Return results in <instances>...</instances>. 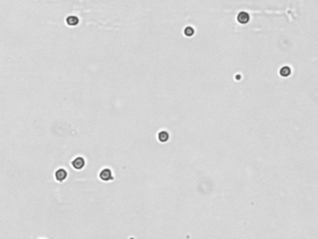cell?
<instances>
[{"mask_svg": "<svg viewBox=\"0 0 318 239\" xmlns=\"http://www.w3.org/2000/svg\"><path fill=\"white\" fill-rule=\"evenodd\" d=\"M99 177L102 180H105V181H108V180H111L113 179V175H112V172L111 170L108 169V168H105L103 169L102 171L100 172V175Z\"/></svg>", "mask_w": 318, "mask_h": 239, "instance_id": "obj_1", "label": "cell"}, {"mask_svg": "<svg viewBox=\"0 0 318 239\" xmlns=\"http://www.w3.org/2000/svg\"><path fill=\"white\" fill-rule=\"evenodd\" d=\"M237 20L240 24H247L249 20H250V16H249V14L247 12H245V11H241L237 16Z\"/></svg>", "mask_w": 318, "mask_h": 239, "instance_id": "obj_2", "label": "cell"}, {"mask_svg": "<svg viewBox=\"0 0 318 239\" xmlns=\"http://www.w3.org/2000/svg\"><path fill=\"white\" fill-rule=\"evenodd\" d=\"M72 166L75 169H82L83 166H85V160L82 157H77L76 159H74L72 162Z\"/></svg>", "mask_w": 318, "mask_h": 239, "instance_id": "obj_3", "label": "cell"}, {"mask_svg": "<svg viewBox=\"0 0 318 239\" xmlns=\"http://www.w3.org/2000/svg\"><path fill=\"white\" fill-rule=\"evenodd\" d=\"M184 34L187 37H191L194 34V29L191 26H187L184 29Z\"/></svg>", "mask_w": 318, "mask_h": 239, "instance_id": "obj_8", "label": "cell"}, {"mask_svg": "<svg viewBox=\"0 0 318 239\" xmlns=\"http://www.w3.org/2000/svg\"><path fill=\"white\" fill-rule=\"evenodd\" d=\"M66 22H67V24H69V25H77L78 24V18L77 16H74V15L68 16L66 18Z\"/></svg>", "mask_w": 318, "mask_h": 239, "instance_id": "obj_5", "label": "cell"}, {"mask_svg": "<svg viewBox=\"0 0 318 239\" xmlns=\"http://www.w3.org/2000/svg\"><path fill=\"white\" fill-rule=\"evenodd\" d=\"M67 177V172L65 171V169L63 168H60L58 169L57 171L55 172V178L56 179H57L58 181H63L66 179Z\"/></svg>", "mask_w": 318, "mask_h": 239, "instance_id": "obj_4", "label": "cell"}, {"mask_svg": "<svg viewBox=\"0 0 318 239\" xmlns=\"http://www.w3.org/2000/svg\"><path fill=\"white\" fill-rule=\"evenodd\" d=\"M279 73H280V75L282 77H288L291 74V68L289 66H283L281 68Z\"/></svg>", "mask_w": 318, "mask_h": 239, "instance_id": "obj_6", "label": "cell"}, {"mask_svg": "<svg viewBox=\"0 0 318 239\" xmlns=\"http://www.w3.org/2000/svg\"><path fill=\"white\" fill-rule=\"evenodd\" d=\"M158 138L161 142H166L169 139L168 132H166V131H161V132L158 134Z\"/></svg>", "mask_w": 318, "mask_h": 239, "instance_id": "obj_7", "label": "cell"}]
</instances>
